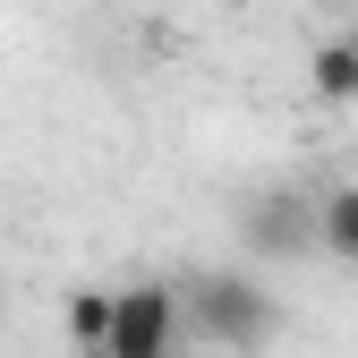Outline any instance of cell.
I'll list each match as a JSON object with an SVG mask.
<instances>
[{
    "label": "cell",
    "instance_id": "5b68a950",
    "mask_svg": "<svg viewBox=\"0 0 358 358\" xmlns=\"http://www.w3.org/2000/svg\"><path fill=\"white\" fill-rule=\"evenodd\" d=\"M307 94L316 103H358V34H324L307 52Z\"/></svg>",
    "mask_w": 358,
    "mask_h": 358
},
{
    "label": "cell",
    "instance_id": "6da1fadb",
    "mask_svg": "<svg viewBox=\"0 0 358 358\" xmlns=\"http://www.w3.org/2000/svg\"><path fill=\"white\" fill-rule=\"evenodd\" d=\"M179 307H188V333H205L213 350H264L282 324L273 290H264L248 264H213V273H188L179 282Z\"/></svg>",
    "mask_w": 358,
    "mask_h": 358
},
{
    "label": "cell",
    "instance_id": "277c9868",
    "mask_svg": "<svg viewBox=\"0 0 358 358\" xmlns=\"http://www.w3.org/2000/svg\"><path fill=\"white\" fill-rule=\"evenodd\" d=\"M316 256H333V264L358 273V179H341V188L316 196Z\"/></svg>",
    "mask_w": 358,
    "mask_h": 358
},
{
    "label": "cell",
    "instance_id": "8992f818",
    "mask_svg": "<svg viewBox=\"0 0 358 358\" xmlns=\"http://www.w3.org/2000/svg\"><path fill=\"white\" fill-rule=\"evenodd\" d=\"M69 341L85 350V358H103V341H111V290H69Z\"/></svg>",
    "mask_w": 358,
    "mask_h": 358
},
{
    "label": "cell",
    "instance_id": "3957f363",
    "mask_svg": "<svg viewBox=\"0 0 358 358\" xmlns=\"http://www.w3.org/2000/svg\"><path fill=\"white\" fill-rule=\"evenodd\" d=\"M239 239L256 264H290V256H316V196L273 179V188H256L239 205Z\"/></svg>",
    "mask_w": 358,
    "mask_h": 358
},
{
    "label": "cell",
    "instance_id": "7a4b0ae2",
    "mask_svg": "<svg viewBox=\"0 0 358 358\" xmlns=\"http://www.w3.org/2000/svg\"><path fill=\"white\" fill-rule=\"evenodd\" d=\"M188 341V307L171 282H120L111 290V341L103 358H179Z\"/></svg>",
    "mask_w": 358,
    "mask_h": 358
}]
</instances>
